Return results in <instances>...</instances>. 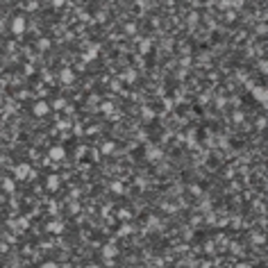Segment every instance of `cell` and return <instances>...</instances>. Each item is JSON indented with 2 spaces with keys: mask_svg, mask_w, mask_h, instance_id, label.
Returning <instances> with one entry per match:
<instances>
[{
  "mask_svg": "<svg viewBox=\"0 0 268 268\" xmlns=\"http://www.w3.org/2000/svg\"><path fill=\"white\" fill-rule=\"evenodd\" d=\"M61 2H64V0H55V5H61Z\"/></svg>",
  "mask_w": 268,
  "mask_h": 268,
  "instance_id": "3957f363",
  "label": "cell"
},
{
  "mask_svg": "<svg viewBox=\"0 0 268 268\" xmlns=\"http://www.w3.org/2000/svg\"><path fill=\"white\" fill-rule=\"evenodd\" d=\"M14 30H16V32H21V30H23V21H21V18H18V21H14Z\"/></svg>",
  "mask_w": 268,
  "mask_h": 268,
  "instance_id": "6da1fadb",
  "label": "cell"
},
{
  "mask_svg": "<svg viewBox=\"0 0 268 268\" xmlns=\"http://www.w3.org/2000/svg\"><path fill=\"white\" fill-rule=\"evenodd\" d=\"M43 268H55V264H45V266H43Z\"/></svg>",
  "mask_w": 268,
  "mask_h": 268,
  "instance_id": "7a4b0ae2",
  "label": "cell"
}]
</instances>
